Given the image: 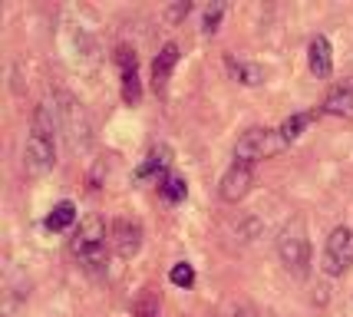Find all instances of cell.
Masks as SVG:
<instances>
[{
	"label": "cell",
	"instance_id": "7",
	"mask_svg": "<svg viewBox=\"0 0 353 317\" xmlns=\"http://www.w3.org/2000/svg\"><path fill=\"white\" fill-rule=\"evenodd\" d=\"M109 238H112V248H116L119 258H136L139 248H142V225L129 222V218H119V222H112Z\"/></svg>",
	"mask_w": 353,
	"mask_h": 317
},
{
	"label": "cell",
	"instance_id": "8",
	"mask_svg": "<svg viewBox=\"0 0 353 317\" xmlns=\"http://www.w3.org/2000/svg\"><path fill=\"white\" fill-rule=\"evenodd\" d=\"M248 189H251V166H241V162H234V166L221 175V182H218V195L225 198V202L245 198Z\"/></svg>",
	"mask_w": 353,
	"mask_h": 317
},
{
	"label": "cell",
	"instance_id": "9",
	"mask_svg": "<svg viewBox=\"0 0 353 317\" xmlns=\"http://www.w3.org/2000/svg\"><path fill=\"white\" fill-rule=\"evenodd\" d=\"M175 63H179V46H175V44H165L162 50H159L155 63H152V86H155V93H159V96L169 90V79H172Z\"/></svg>",
	"mask_w": 353,
	"mask_h": 317
},
{
	"label": "cell",
	"instance_id": "1",
	"mask_svg": "<svg viewBox=\"0 0 353 317\" xmlns=\"http://www.w3.org/2000/svg\"><path fill=\"white\" fill-rule=\"evenodd\" d=\"M57 162V149H53V113L50 106H40L33 116V129L23 146V166L30 175H43Z\"/></svg>",
	"mask_w": 353,
	"mask_h": 317
},
{
	"label": "cell",
	"instance_id": "11",
	"mask_svg": "<svg viewBox=\"0 0 353 317\" xmlns=\"http://www.w3.org/2000/svg\"><path fill=\"white\" fill-rule=\"evenodd\" d=\"M323 113L327 116H340V119H350L353 116V83H340L327 93L323 99Z\"/></svg>",
	"mask_w": 353,
	"mask_h": 317
},
{
	"label": "cell",
	"instance_id": "4",
	"mask_svg": "<svg viewBox=\"0 0 353 317\" xmlns=\"http://www.w3.org/2000/svg\"><path fill=\"white\" fill-rule=\"evenodd\" d=\"M73 251L90 271H99L106 265V222L99 215H90V218L79 222V231L73 238Z\"/></svg>",
	"mask_w": 353,
	"mask_h": 317
},
{
	"label": "cell",
	"instance_id": "6",
	"mask_svg": "<svg viewBox=\"0 0 353 317\" xmlns=\"http://www.w3.org/2000/svg\"><path fill=\"white\" fill-rule=\"evenodd\" d=\"M350 265H353V228L337 225L330 231L327 244H323L321 268L330 274V278H337V274H343Z\"/></svg>",
	"mask_w": 353,
	"mask_h": 317
},
{
	"label": "cell",
	"instance_id": "14",
	"mask_svg": "<svg viewBox=\"0 0 353 317\" xmlns=\"http://www.w3.org/2000/svg\"><path fill=\"white\" fill-rule=\"evenodd\" d=\"M73 222H77V205H73V202H60V205H53V211L46 215V228H50V231H66Z\"/></svg>",
	"mask_w": 353,
	"mask_h": 317
},
{
	"label": "cell",
	"instance_id": "20",
	"mask_svg": "<svg viewBox=\"0 0 353 317\" xmlns=\"http://www.w3.org/2000/svg\"><path fill=\"white\" fill-rule=\"evenodd\" d=\"M221 14H225V3H212L205 10V33H215L218 23H221Z\"/></svg>",
	"mask_w": 353,
	"mask_h": 317
},
{
	"label": "cell",
	"instance_id": "12",
	"mask_svg": "<svg viewBox=\"0 0 353 317\" xmlns=\"http://www.w3.org/2000/svg\"><path fill=\"white\" fill-rule=\"evenodd\" d=\"M225 66H228V73L241 83V86H261L264 83V70L258 66V63H245V60H234V57H228L225 60Z\"/></svg>",
	"mask_w": 353,
	"mask_h": 317
},
{
	"label": "cell",
	"instance_id": "17",
	"mask_svg": "<svg viewBox=\"0 0 353 317\" xmlns=\"http://www.w3.org/2000/svg\"><path fill=\"white\" fill-rule=\"evenodd\" d=\"M123 99L129 106H139L142 99V83H139V70H125L123 73Z\"/></svg>",
	"mask_w": 353,
	"mask_h": 317
},
{
	"label": "cell",
	"instance_id": "3",
	"mask_svg": "<svg viewBox=\"0 0 353 317\" xmlns=\"http://www.w3.org/2000/svg\"><path fill=\"white\" fill-rule=\"evenodd\" d=\"M277 255H281V265H284L294 278H304V274L310 271V242H307V228H304L301 218H294L291 225L281 231Z\"/></svg>",
	"mask_w": 353,
	"mask_h": 317
},
{
	"label": "cell",
	"instance_id": "18",
	"mask_svg": "<svg viewBox=\"0 0 353 317\" xmlns=\"http://www.w3.org/2000/svg\"><path fill=\"white\" fill-rule=\"evenodd\" d=\"M169 281L175 287H192L195 285V268H192L188 261H179V265L169 271Z\"/></svg>",
	"mask_w": 353,
	"mask_h": 317
},
{
	"label": "cell",
	"instance_id": "19",
	"mask_svg": "<svg viewBox=\"0 0 353 317\" xmlns=\"http://www.w3.org/2000/svg\"><path fill=\"white\" fill-rule=\"evenodd\" d=\"M136 317H159V301H155V294L152 291H145V294H139V301H136Z\"/></svg>",
	"mask_w": 353,
	"mask_h": 317
},
{
	"label": "cell",
	"instance_id": "16",
	"mask_svg": "<svg viewBox=\"0 0 353 317\" xmlns=\"http://www.w3.org/2000/svg\"><path fill=\"white\" fill-rule=\"evenodd\" d=\"M310 119H314V113H297V116H291V119H284V126H281V136L288 139V142H294V139H297L310 126Z\"/></svg>",
	"mask_w": 353,
	"mask_h": 317
},
{
	"label": "cell",
	"instance_id": "22",
	"mask_svg": "<svg viewBox=\"0 0 353 317\" xmlns=\"http://www.w3.org/2000/svg\"><path fill=\"white\" fill-rule=\"evenodd\" d=\"M234 317H271L268 311H258V307H241Z\"/></svg>",
	"mask_w": 353,
	"mask_h": 317
},
{
	"label": "cell",
	"instance_id": "15",
	"mask_svg": "<svg viewBox=\"0 0 353 317\" xmlns=\"http://www.w3.org/2000/svg\"><path fill=\"white\" fill-rule=\"evenodd\" d=\"M159 192H162V198H165V202H182V198L188 195V185H185L182 175H172V172H165V175H159Z\"/></svg>",
	"mask_w": 353,
	"mask_h": 317
},
{
	"label": "cell",
	"instance_id": "21",
	"mask_svg": "<svg viewBox=\"0 0 353 317\" xmlns=\"http://www.w3.org/2000/svg\"><path fill=\"white\" fill-rule=\"evenodd\" d=\"M188 10H192V3H175V7H169V20H182Z\"/></svg>",
	"mask_w": 353,
	"mask_h": 317
},
{
	"label": "cell",
	"instance_id": "10",
	"mask_svg": "<svg viewBox=\"0 0 353 317\" xmlns=\"http://www.w3.org/2000/svg\"><path fill=\"white\" fill-rule=\"evenodd\" d=\"M307 60H310V73L327 79L334 73V50H330V40L327 37H314L307 46Z\"/></svg>",
	"mask_w": 353,
	"mask_h": 317
},
{
	"label": "cell",
	"instance_id": "13",
	"mask_svg": "<svg viewBox=\"0 0 353 317\" xmlns=\"http://www.w3.org/2000/svg\"><path fill=\"white\" fill-rule=\"evenodd\" d=\"M172 162V149L169 146H159V149H152L149 155H145V162L136 169V179H149V175H165V169H169Z\"/></svg>",
	"mask_w": 353,
	"mask_h": 317
},
{
	"label": "cell",
	"instance_id": "5",
	"mask_svg": "<svg viewBox=\"0 0 353 317\" xmlns=\"http://www.w3.org/2000/svg\"><path fill=\"white\" fill-rule=\"evenodd\" d=\"M288 149V139L281 136V129H248L245 136L238 139L234 146V162L241 166H251V162H261V159H271L277 152Z\"/></svg>",
	"mask_w": 353,
	"mask_h": 317
},
{
	"label": "cell",
	"instance_id": "2",
	"mask_svg": "<svg viewBox=\"0 0 353 317\" xmlns=\"http://www.w3.org/2000/svg\"><path fill=\"white\" fill-rule=\"evenodd\" d=\"M53 113H57V119H60V129L63 136L70 139V149L73 152H86L92 142V122H90V113L83 109L73 93L60 90L53 96Z\"/></svg>",
	"mask_w": 353,
	"mask_h": 317
}]
</instances>
